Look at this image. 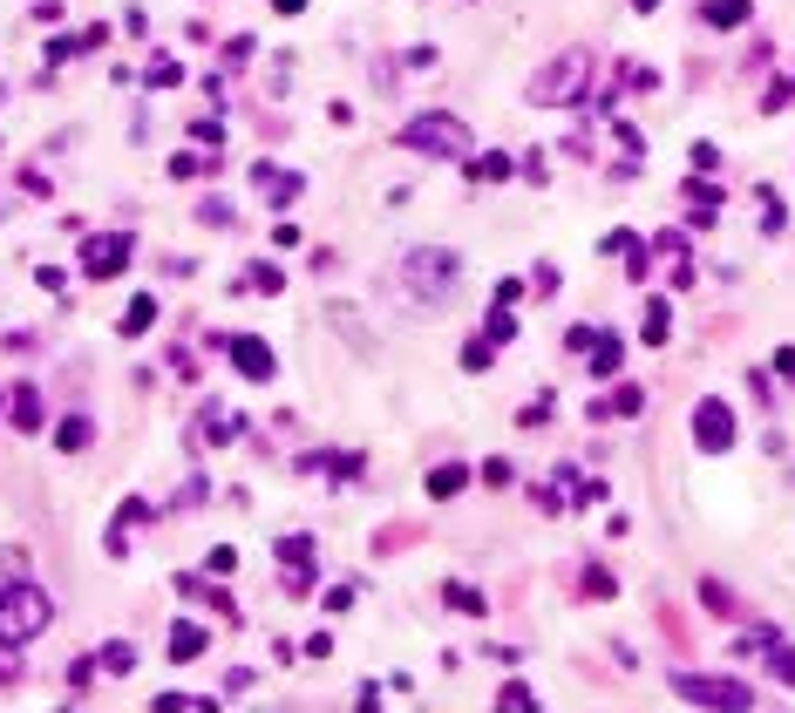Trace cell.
I'll list each match as a JSON object with an SVG mask.
<instances>
[{
	"label": "cell",
	"instance_id": "cell-25",
	"mask_svg": "<svg viewBox=\"0 0 795 713\" xmlns=\"http://www.w3.org/2000/svg\"><path fill=\"white\" fill-rule=\"evenodd\" d=\"M204 571H211V578H232V571H239V550H232V544H211V550H204Z\"/></svg>",
	"mask_w": 795,
	"mask_h": 713
},
{
	"label": "cell",
	"instance_id": "cell-3",
	"mask_svg": "<svg viewBox=\"0 0 795 713\" xmlns=\"http://www.w3.org/2000/svg\"><path fill=\"white\" fill-rule=\"evenodd\" d=\"M585 82H592V55H585V48H564V55H551V62L524 82V95L537 102V109H557V102H578Z\"/></svg>",
	"mask_w": 795,
	"mask_h": 713
},
{
	"label": "cell",
	"instance_id": "cell-27",
	"mask_svg": "<svg viewBox=\"0 0 795 713\" xmlns=\"http://www.w3.org/2000/svg\"><path fill=\"white\" fill-rule=\"evenodd\" d=\"M157 706L164 713H211V700H204V693H157Z\"/></svg>",
	"mask_w": 795,
	"mask_h": 713
},
{
	"label": "cell",
	"instance_id": "cell-21",
	"mask_svg": "<svg viewBox=\"0 0 795 713\" xmlns=\"http://www.w3.org/2000/svg\"><path fill=\"white\" fill-rule=\"evenodd\" d=\"M89 436H95V422H89V415H68V422L55 428V449L75 455V449H89Z\"/></svg>",
	"mask_w": 795,
	"mask_h": 713
},
{
	"label": "cell",
	"instance_id": "cell-18",
	"mask_svg": "<svg viewBox=\"0 0 795 713\" xmlns=\"http://www.w3.org/2000/svg\"><path fill=\"white\" fill-rule=\"evenodd\" d=\"M592 415H646V388H639V380H632V388H619V394H605V401L592 407Z\"/></svg>",
	"mask_w": 795,
	"mask_h": 713
},
{
	"label": "cell",
	"instance_id": "cell-20",
	"mask_svg": "<svg viewBox=\"0 0 795 713\" xmlns=\"http://www.w3.org/2000/svg\"><path fill=\"white\" fill-rule=\"evenodd\" d=\"M707 28H741V21H748V0H707Z\"/></svg>",
	"mask_w": 795,
	"mask_h": 713
},
{
	"label": "cell",
	"instance_id": "cell-15",
	"mask_svg": "<svg viewBox=\"0 0 795 713\" xmlns=\"http://www.w3.org/2000/svg\"><path fill=\"white\" fill-rule=\"evenodd\" d=\"M470 177L476 184H503V177H517V164H510L503 150H483V157H470Z\"/></svg>",
	"mask_w": 795,
	"mask_h": 713
},
{
	"label": "cell",
	"instance_id": "cell-6",
	"mask_svg": "<svg viewBox=\"0 0 795 713\" xmlns=\"http://www.w3.org/2000/svg\"><path fill=\"white\" fill-rule=\"evenodd\" d=\"M694 449L701 455H728L734 449V407L721 394H701L694 401Z\"/></svg>",
	"mask_w": 795,
	"mask_h": 713
},
{
	"label": "cell",
	"instance_id": "cell-34",
	"mask_svg": "<svg viewBox=\"0 0 795 713\" xmlns=\"http://www.w3.org/2000/svg\"><path fill=\"white\" fill-rule=\"evenodd\" d=\"M701 598H707L714 611H721V619H741V605H734V598L721 592V584H701Z\"/></svg>",
	"mask_w": 795,
	"mask_h": 713
},
{
	"label": "cell",
	"instance_id": "cell-5",
	"mask_svg": "<svg viewBox=\"0 0 795 713\" xmlns=\"http://www.w3.org/2000/svg\"><path fill=\"white\" fill-rule=\"evenodd\" d=\"M674 693L694 706H755L748 679H721V673H674Z\"/></svg>",
	"mask_w": 795,
	"mask_h": 713
},
{
	"label": "cell",
	"instance_id": "cell-16",
	"mask_svg": "<svg viewBox=\"0 0 795 713\" xmlns=\"http://www.w3.org/2000/svg\"><path fill=\"white\" fill-rule=\"evenodd\" d=\"M639 334H646V347H666V334H674V313H666V299H646V313H639Z\"/></svg>",
	"mask_w": 795,
	"mask_h": 713
},
{
	"label": "cell",
	"instance_id": "cell-11",
	"mask_svg": "<svg viewBox=\"0 0 795 713\" xmlns=\"http://www.w3.org/2000/svg\"><path fill=\"white\" fill-rule=\"evenodd\" d=\"M585 361H592V374H619V361H626V340L619 334H592V347H585Z\"/></svg>",
	"mask_w": 795,
	"mask_h": 713
},
{
	"label": "cell",
	"instance_id": "cell-1",
	"mask_svg": "<svg viewBox=\"0 0 795 713\" xmlns=\"http://www.w3.org/2000/svg\"><path fill=\"white\" fill-rule=\"evenodd\" d=\"M55 625V598L41 592V584H28V578H14L8 592H0V646H28V639H41V632Z\"/></svg>",
	"mask_w": 795,
	"mask_h": 713
},
{
	"label": "cell",
	"instance_id": "cell-43",
	"mask_svg": "<svg viewBox=\"0 0 795 713\" xmlns=\"http://www.w3.org/2000/svg\"><path fill=\"white\" fill-rule=\"evenodd\" d=\"M326 611H354V584H333V592H326Z\"/></svg>",
	"mask_w": 795,
	"mask_h": 713
},
{
	"label": "cell",
	"instance_id": "cell-9",
	"mask_svg": "<svg viewBox=\"0 0 795 713\" xmlns=\"http://www.w3.org/2000/svg\"><path fill=\"white\" fill-rule=\"evenodd\" d=\"M8 422L21 428V436H35V428L48 422V407H41V388H35V380H21V388L8 394Z\"/></svg>",
	"mask_w": 795,
	"mask_h": 713
},
{
	"label": "cell",
	"instance_id": "cell-40",
	"mask_svg": "<svg viewBox=\"0 0 795 713\" xmlns=\"http://www.w3.org/2000/svg\"><path fill=\"white\" fill-rule=\"evenodd\" d=\"M517 299H524V278H517V272L497 278V306H517Z\"/></svg>",
	"mask_w": 795,
	"mask_h": 713
},
{
	"label": "cell",
	"instance_id": "cell-42",
	"mask_svg": "<svg viewBox=\"0 0 795 713\" xmlns=\"http://www.w3.org/2000/svg\"><path fill=\"white\" fill-rule=\"evenodd\" d=\"M585 592L605 598V592H612V571H599V565H592V571H585Z\"/></svg>",
	"mask_w": 795,
	"mask_h": 713
},
{
	"label": "cell",
	"instance_id": "cell-30",
	"mask_svg": "<svg viewBox=\"0 0 795 713\" xmlns=\"http://www.w3.org/2000/svg\"><path fill=\"white\" fill-rule=\"evenodd\" d=\"M768 666H775V679H782V686H795V646H782V639H775V646H768Z\"/></svg>",
	"mask_w": 795,
	"mask_h": 713
},
{
	"label": "cell",
	"instance_id": "cell-41",
	"mask_svg": "<svg viewBox=\"0 0 795 713\" xmlns=\"http://www.w3.org/2000/svg\"><path fill=\"white\" fill-rule=\"evenodd\" d=\"M35 286H48V293H68V278H62V265H41V272H35Z\"/></svg>",
	"mask_w": 795,
	"mask_h": 713
},
{
	"label": "cell",
	"instance_id": "cell-22",
	"mask_svg": "<svg viewBox=\"0 0 795 713\" xmlns=\"http://www.w3.org/2000/svg\"><path fill=\"white\" fill-rule=\"evenodd\" d=\"M483 340H490V347L517 340V313H510V306H490V320H483Z\"/></svg>",
	"mask_w": 795,
	"mask_h": 713
},
{
	"label": "cell",
	"instance_id": "cell-38",
	"mask_svg": "<svg viewBox=\"0 0 795 713\" xmlns=\"http://www.w3.org/2000/svg\"><path fill=\"white\" fill-rule=\"evenodd\" d=\"M89 679H95V659H68V686H75V693H82Z\"/></svg>",
	"mask_w": 795,
	"mask_h": 713
},
{
	"label": "cell",
	"instance_id": "cell-35",
	"mask_svg": "<svg viewBox=\"0 0 795 713\" xmlns=\"http://www.w3.org/2000/svg\"><path fill=\"white\" fill-rule=\"evenodd\" d=\"M761 224H768V232H782V224H788V218H782V197H775V191H761Z\"/></svg>",
	"mask_w": 795,
	"mask_h": 713
},
{
	"label": "cell",
	"instance_id": "cell-44",
	"mask_svg": "<svg viewBox=\"0 0 795 713\" xmlns=\"http://www.w3.org/2000/svg\"><path fill=\"white\" fill-rule=\"evenodd\" d=\"M197 170H204V164L191 157V150H177V157H170V177H197Z\"/></svg>",
	"mask_w": 795,
	"mask_h": 713
},
{
	"label": "cell",
	"instance_id": "cell-28",
	"mask_svg": "<svg viewBox=\"0 0 795 713\" xmlns=\"http://www.w3.org/2000/svg\"><path fill=\"white\" fill-rule=\"evenodd\" d=\"M14 578H28V550H14V544H8V550H0V592H8Z\"/></svg>",
	"mask_w": 795,
	"mask_h": 713
},
{
	"label": "cell",
	"instance_id": "cell-33",
	"mask_svg": "<svg viewBox=\"0 0 795 713\" xmlns=\"http://www.w3.org/2000/svg\"><path fill=\"white\" fill-rule=\"evenodd\" d=\"M497 706H510V713H517V706H537V693H530V686H524V679H510V686H503V693H497Z\"/></svg>",
	"mask_w": 795,
	"mask_h": 713
},
{
	"label": "cell",
	"instance_id": "cell-12",
	"mask_svg": "<svg viewBox=\"0 0 795 713\" xmlns=\"http://www.w3.org/2000/svg\"><path fill=\"white\" fill-rule=\"evenodd\" d=\"M239 293H259V299H272V293H286V272H279L272 259H259V265H245V272H239Z\"/></svg>",
	"mask_w": 795,
	"mask_h": 713
},
{
	"label": "cell",
	"instance_id": "cell-47",
	"mask_svg": "<svg viewBox=\"0 0 795 713\" xmlns=\"http://www.w3.org/2000/svg\"><path fill=\"white\" fill-rule=\"evenodd\" d=\"M272 8H279V14H299V8H306V0H272Z\"/></svg>",
	"mask_w": 795,
	"mask_h": 713
},
{
	"label": "cell",
	"instance_id": "cell-19",
	"mask_svg": "<svg viewBox=\"0 0 795 713\" xmlns=\"http://www.w3.org/2000/svg\"><path fill=\"white\" fill-rule=\"evenodd\" d=\"M463 482H470V469H463V463H443V469H428V496H435V503H449L456 490H463Z\"/></svg>",
	"mask_w": 795,
	"mask_h": 713
},
{
	"label": "cell",
	"instance_id": "cell-37",
	"mask_svg": "<svg viewBox=\"0 0 795 713\" xmlns=\"http://www.w3.org/2000/svg\"><path fill=\"white\" fill-rule=\"evenodd\" d=\"M490 353H497L490 340H476V347H463V367H470V374H483V367H490Z\"/></svg>",
	"mask_w": 795,
	"mask_h": 713
},
{
	"label": "cell",
	"instance_id": "cell-23",
	"mask_svg": "<svg viewBox=\"0 0 795 713\" xmlns=\"http://www.w3.org/2000/svg\"><path fill=\"white\" fill-rule=\"evenodd\" d=\"M143 82H150V89H177V82H184V68H177L170 55H150V68H143Z\"/></svg>",
	"mask_w": 795,
	"mask_h": 713
},
{
	"label": "cell",
	"instance_id": "cell-26",
	"mask_svg": "<svg viewBox=\"0 0 795 713\" xmlns=\"http://www.w3.org/2000/svg\"><path fill=\"white\" fill-rule=\"evenodd\" d=\"M768 646H775V625H748V632L734 639V652H741V659H748V652H768Z\"/></svg>",
	"mask_w": 795,
	"mask_h": 713
},
{
	"label": "cell",
	"instance_id": "cell-39",
	"mask_svg": "<svg viewBox=\"0 0 795 713\" xmlns=\"http://www.w3.org/2000/svg\"><path fill=\"white\" fill-rule=\"evenodd\" d=\"M299 238H306V232H299V224H286V218H279V224H272V245H279V251H293Z\"/></svg>",
	"mask_w": 795,
	"mask_h": 713
},
{
	"label": "cell",
	"instance_id": "cell-32",
	"mask_svg": "<svg viewBox=\"0 0 795 713\" xmlns=\"http://www.w3.org/2000/svg\"><path fill=\"white\" fill-rule=\"evenodd\" d=\"M197 218L204 224H232V197H197Z\"/></svg>",
	"mask_w": 795,
	"mask_h": 713
},
{
	"label": "cell",
	"instance_id": "cell-8",
	"mask_svg": "<svg viewBox=\"0 0 795 713\" xmlns=\"http://www.w3.org/2000/svg\"><path fill=\"white\" fill-rule=\"evenodd\" d=\"M225 353H232V367H239L245 380H272V374H279L272 347H266L259 334H225Z\"/></svg>",
	"mask_w": 795,
	"mask_h": 713
},
{
	"label": "cell",
	"instance_id": "cell-4",
	"mask_svg": "<svg viewBox=\"0 0 795 713\" xmlns=\"http://www.w3.org/2000/svg\"><path fill=\"white\" fill-rule=\"evenodd\" d=\"M395 143L415 157H470V122H456L449 109H422L415 122H401Z\"/></svg>",
	"mask_w": 795,
	"mask_h": 713
},
{
	"label": "cell",
	"instance_id": "cell-46",
	"mask_svg": "<svg viewBox=\"0 0 795 713\" xmlns=\"http://www.w3.org/2000/svg\"><path fill=\"white\" fill-rule=\"evenodd\" d=\"M775 374H782V380H795V347H782V353H775Z\"/></svg>",
	"mask_w": 795,
	"mask_h": 713
},
{
	"label": "cell",
	"instance_id": "cell-17",
	"mask_svg": "<svg viewBox=\"0 0 795 713\" xmlns=\"http://www.w3.org/2000/svg\"><path fill=\"white\" fill-rule=\"evenodd\" d=\"M197 652H204V625L177 619V625H170V659H177V666H184V659H197Z\"/></svg>",
	"mask_w": 795,
	"mask_h": 713
},
{
	"label": "cell",
	"instance_id": "cell-14",
	"mask_svg": "<svg viewBox=\"0 0 795 713\" xmlns=\"http://www.w3.org/2000/svg\"><path fill=\"white\" fill-rule=\"evenodd\" d=\"M95 666L116 673V679H130V673H137V646H130V639H110V646L95 652Z\"/></svg>",
	"mask_w": 795,
	"mask_h": 713
},
{
	"label": "cell",
	"instance_id": "cell-13",
	"mask_svg": "<svg viewBox=\"0 0 795 713\" xmlns=\"http://www.w3.org/2000/svg\"><path fill=\"white\" fill-rule=\"evenodd\" d=\"M150 326H157V299H150V293H137L130 306H123V340H143Z\"/></svg>",
	"mask_w": 795,
	"mask_h": 713
},
{
	"label": "cell",
	"instance_id": "cell-10",
	"mask_svg": "<svg viewBox=\"0 0 795 713\" xmlns=\"http://www.w3.org/2000/svg\"><path fill=\"white\" fill-rule=\"evenodd\" d=\"M252 177H259V191H266L272 204H293V197L306 191V177H299V170H279V164H252Z\"/></svg>",
	"mask_w": 795,
	"mask_h": 713
},
{
	"label": "cell",
	"instance_id": "cell-7",
	"mask_svg": "<svg viewBox=\"0 0 795 713\" xmlns=\"http://www.w3.org/2000/svg\"><path fill=\"white\" fill-rule=\"evenodd\" d=\"M130 251H137L130 232H95V238H82V272L89 278H116L123 265H130Z\"/></svg>",
	"mask_w": 795,
	"mask_h": 713
},
{
	"label": "cell",
	"instance_id": "cell-24",
	"mask_svg": "<svg viewBox=\"0 0 795 713\" xmlns=\"http://www.w3.org/2000/svg\"><path fill=\"white\" fill-rule=\"evenodd\" d=\"M443 598L463 611V619H476V611H483V592H476V584H443Z\"/></svg>",
	"mask_w": 795,
	"mask_h": 713
},
{
	"label": "cell",
	"instance_id": "cell-36",
	"mask_svg": "<svg viewBox=\"0 0 795 713\" xmlns=\"http://www.w3.org/2000/svg\"><path fill=\"white\" fill-rule=\"evenodd\" d=\"M687 191H694V204H701V211H714V204H721V191H714L707 177H687Z\"/></svg>",
	"mask_w": 795,
	"mask_h": 713
},
{
	"label": "cell",
	"instance_id": "cell-31",
	"mask_svg": "<svg viewBox=\"0 0 795 713\" xmlns=\"http://www.w3.org/2000/svg\"><path fill=\"white\" fill-rule=\"evenodd\" d=\"M191 143L218 150V143H225V122H218V116H197V122H191Z\"/></svg>",
	"mask_w": 795,
	"mask_h": 713
},
{
	"label": "cell",
	"instance_id": "cell-2",
	"mask_svg": "<svg viewBox=\"0 0 795 713\" xmlns=\"http://www.w3.org/2000/svg\"><path fill=\"white\" fill-rule=\"evenodd\" d=\"M456 278H463V259L443 251V245H415L401 259V286H408V299H422V306H449Z\"/></svg>",
	"mask_w": 795,
	"mask_h": 713
},
{
	"label": "cell",
	"instance_id": "cell-29",
	"mask_svg": "<svg viewBox=\"0 0 795 713\" xmlns=\"http://www.w3.org/2000/svg\"><path fill=\"white\" fill-rule=\"evenodd\" d=\"M279 565H313V537H279Z\"/></svg>",
	"mask_w": 795,
	"mask_h": 713
},
{
	"label": "cell",
	"instance_id": "cell-45",
	"mask_svg": "<svg viewBox=\"0 0 795 713\" xmlns=\"http://www.w3.org/2000/svg\"><path fill=\"white\" fill-rule=\"evenodd\" d=\"M8 679H21V666H14V646H0V686Z\"/></svg>",
	"mask_w": 795,
	"mask_h": 713
},
{
	"label": "cell",
	"instance_id": "cell-48",
	"mask_svg": "<svg viewBox=\"0 0 795 713\" xmlns=\"http://www.w3.org/2000/svg\"><path fill=\"white\" fill-rule=\"evenodd\" d=\"M632 8H639V14H653V8H659V0H632Z\"/></svg>",
	"mask_w": 795,
	"mask_h": 713
},
{
	"label": "cell",
	"instance_id": "cell-49",
	"mask_svg": "<svg viewBox=\"0 0 795 713\" xmlns=\"http://www.w3.org/2000/svg\"><path fill=\"white\" fill-rule=\"evenodd\" d=\"M782 89H788V95H795V82H782Z\"/></svg>",
	"mask_w": 795,
	"mask_h": 713
}]
</instances>
